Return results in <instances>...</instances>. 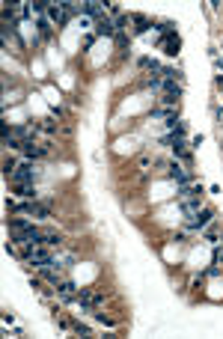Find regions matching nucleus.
Returning a JSON list of instances; mask_svg holds the SVG:
<instances>
[{"label": "nucleus", "instance_id": "obj_1", "mask_svg": "<svg viewBox=\"0 0 223 339\" xmlns=\"http://www.w3.org/2000/svg\"><path fill=\"white\" fill-rule=\"evenodd\" d=\"M24 259H27L30 265H36V268H48V265H54V256H51L48 250H42L39 244H36V247H30Z\"/></svg>", "mask_w": 223, "mask_h": 339}, {"label": "nucleus", "instance_id": "obj_2", "mask_svg": "<svg viewBox=\"0 0 223 339\" xmlns=\"http://www.w3.org/2000/svg\"><path fill=\"white\" fill-rule=\"evenodd\" d=\"M12 212H24V214H33V218H51V208L48 206H39V202H9Z\"/></svg>", "mask_w": 223, "mask_h": 339}, {"label": "nucleus", "instance_id": "obj_3", "mask_svg": "<svg viewBox=\"0 0 223 339\" xmlns=\"http://www.w3.org/2000/svg\"><path fill=\"white\" fill-rule=\"evenodd\" d=\"M12 178H15V184H30V182L39 178V167L36 164H21V167L12 172Z\"/></svg>", "mask_w": 223, "mask_h": 339}, {"label": "nucleus", "instance_id": "obj_4", "mask_svg": "<svg viewBox=\"0 0 223 339\" xmlns=\"http://www.w3.org/2000/svg\"><path fill=\"white\" fill-rule=\"evenodd\" d=\"M56 292H60V300L62 304H72V300H78V292H74V282L62 280L60 286H56Z\"/></svg>", "mask_w": 223, "mask_h": 339}, {"label": "nucleus", "instance_id": "obj_5", "mask_svg": "<svg viewBox=\"0 0 223 339\" xmlns=\"http://www.w3.org/2000/svg\"><path fill=\"white\" fill-rule=\"evenodd\" d=\"M212 218H214V212H212V208H202V212H196V214H194V220H190V229H202V226L208 224Z\"/></svg>", "mask_w": 223, "mask_h": 339}, {"label": "nucleus", "instance_id": "obj_6", "mask_svg": "<svg viewBox=\"0 0 223 339\" xmlns=\"http://www.w3.org/2000/svg\"><path fill=\"white\" fill-rule=\"evenodd\" d=\"M170 176H172L178 184H188V182H190V172L184 167H178V164H170Z\"/></svg>", "mask_w": 223, "mask_h": 339}, {"label": "nucleus", "instance_id": "obj_7", "mask_svg": "<svg viewBox=\"0 0 223 339\" xmlns=\"http://www.w3.org/2000/svg\"><path fill=\"white\" fill-rule=\"evenodd\" d=\"M113 30H116V24H113L108 15H104V18H98V24H96V33H98V36H110Z\"/></svg>", "mask_w": 223, "mask_h": 339}, {"label": "nucleus", "instance_id": "obj_8", "mask_svg": "<svg viewBox=\"0 0 223 339\" xmlns=\"http://www.w3.org/2000/svg\"><path fill=\"white\" fill-rule=\"evenodd\" d=\"M45 244H62V238H60V232H45Z\"/></svg>", "mask_w": 223, "mask_h": 339}]
</instances>
